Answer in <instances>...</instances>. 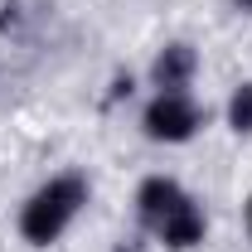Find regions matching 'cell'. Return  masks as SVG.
<instances>
[{
  "mask_svg": "<svg viewBox=\"0 0 252 252\" xmlns=\"http://www.w3.org/2000/svg\"><path fill=\"white\" fill-rule=\"evenodd\" d=\"M83 204H88V180H83V175H54L49 185H39L30 194V204L20 209V233H25V243H34V248L59 243L63 228L83 214Z\"/></svg>",
  "mask_w": 252,
  "mask_h": 252,
  "instance_id": "cell-1",
  "label": "cell"
},
{
  "mask_svg": "<svg viewBox=\"0 0 252 252\" xmlns=\"http://www.w3.org/2000/svg\"><path fill=\"white\" fill-rule=\"evenodd\" d=\"M146 136L151 141H170V146H180L189 141L199 126H204V112H199V102L189 93H156V102L146 107Z\"/></svg>",
  "mask_w": 252,
  "mask_h": 252,
  "instance_id": "cell-2",
  "label": "cell"
},
{
  "mask_svg": "<svg viewBox=\"0 0 252 252\" xmlns=\"http://www.w3.org/2000/svg\"><path fill=\"white\" fill-rule=\"evenodd\" d=\"M204 228H209V223H204V209L185 194V199H180V204L156 223V238L165 243V248L185 252V248H194V243H204Z\"/></svg>",
  "mask_w": 252,
  "mask_h": 252,
  "instance_id": "cell-3",
  "label": "cell"
},
{
  "mask_svg": "<svg viewBox=\"0 0 252 252\" xmlns=\"http://www.w3.org/2000/svg\"><path fill=\"white\" fill-rule=\"evenodd\" d=\"M194 68H199V59H194V49H189V44H165V49L156 54L151 78H156L160 93H185L189 78H194Z\"/></svg>",
  "mask_w": 252,
  "mask_h": 252,
  "instance_id": "cell-4",
  "label": "cell"
},
{
  "mask_svg": "<svg viewBox=\"0 0 252 252\" xmlns=\"http://www.w3.org/2000/svg\"><path fill=\"white\" fill-rule=\"evenodd\" d=\"M180 199H185V189L175 185L170 175H151L146 185L136 189V209H141V219H146V228H156V223L165 219V214H170V209H175Z\"/></svg>",
  "mask_w": 252,
  "mask_h": 252,
  "instance_id": "cell-5",
  "label": "cell"
},
{
  "mask_svg": "<svg viewBox=\"0 0 252 252\" xmlns=\"http://www.w3.org/2000/svg\"><path fill=\"white\" fill-rule=\"evenodd\" d=\"M228 126H233V131H243V136L252 131V83H243L238 93L228 97Z\"/></svg>",
  "mask_w": 252,
  "mask_h": 252,
  "instance_id": "cell-6",
  "label": "cell"
},
{
  "mask_svg": "<svg viewBox=\"0 0 252 252\" xmlns=\"http://www.w3.org/2000/svg\"><path fill=\"white\" fill-rule=\"evenodd\" d=\"M238 10H252V0H238Z\"/></svg>",
  "mask_w": 252,
  "mask_h": 252,
  "instance_id": "cell-7",
  "label": "cell"
},
{
  "mask_svg": "<svg viewBox=\"0 0 252 252\" xmlns=\"http://www.w3.org/2000/svg\"><path fill=\"white\" fill-rule=\"evenodd\" d=\"M248 223H252V199H248Z\"/></svg>",
  "mask_w": 252,
  "mask_h": 252,
  "instance_id": "cell-8",
  "label": "cell"
}]
</instances>
